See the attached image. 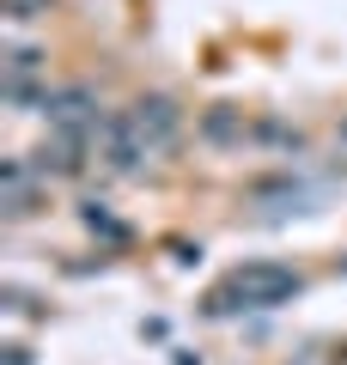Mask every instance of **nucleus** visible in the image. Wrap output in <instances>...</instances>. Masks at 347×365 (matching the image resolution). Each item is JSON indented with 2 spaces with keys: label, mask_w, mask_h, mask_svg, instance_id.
<instances>
[{
  "label": "nucleus",
  "mask_w": 347,
  "mask_h": 365,
  "mask_svg": "<svg viewBox=\"0 0 347 365\" xmlns=\"http://www.w3.org/2000/svg\"><path fill=\"white\" fill-rule=\"evenodd\" d=\"M298 292V274L281 268V262H244V268L231 274L226 287L207 292L201 311L207 317H231V311H274V304H286Z\"/></svg>",
  "instance_id": "1"
},
{
  "label": "nucleus",
  "mask_w": 347,
  "mask_h": 365,
  "mask_svg": "<svg viewBox=\"0 0 347 365\" xmlns=\"http://www.w3.org/2000/svg\"><path fill=\"white\" fill-rule=\"evenodd\" d=\"M122 116H129V128H134V140H141L146 158L171 153V146H177V134H183V110L171 104V98H134Z\"/></svg>",
  "instance_id": "2"
},
{
  "label": "nucleus",
  "mask_w": 347,
  "mask_h": 365,
  "mask_svg": "<svg viewBox=\"0 0 347 365\" xmlns=\"http://www.w3.org/2000/svg\"><path fill=\"white\" fill-rule=\"evenodd\" d=\"M91 158H98L104 170H116V177H129V170H141V140H134L129 116H104L98 128H91Z\"/></svg>",
  "instance_id": "3"
},
{
  "label": "nucleus",
  "mask_w": 347,
  "mask_h": 365,
  "mask_svg": "<svg viewBox=\"0 0 347 365\" xmlns=\"http://www.w3.org/2000/svg\"><path fill=\"white\" fill-rule=\"evenodd\" d=\"M43 116H49L55 134H91L98 128V98H91V86H61L49 91V104H43Z\"/></svg>",
  "instance_id": "4"
},
{
  "label": "nucleus",
  "mask_w": 347,
  "mask_h": 365,
  "mask_svg": "<svg viewBox=\"0 0 347 365\" xmlns=\"http://www.w3.org/2000/svg\"><path fill=\"white\" fill-rule=\"evenodd\" d=\"M86 153H91V134H49L37 146V158H31V170L37 177H74L86 165Z\"/></svg>",
  "instance_id": "5"
},
{
  "label": "nucleus",
  "mask_w": 347,
  "mask_h": 365,
  "mask_svg": "<svg viewBox=\"0 0 347 365\" xmlns=\"http://www.w3.org/2000/svg\"><path fill=\"white\" fill-rule=\"evenodd\" d=\"M0 213H6V220H31V213H37V170L31 165L0 170Z\"/></svg>",
  "instance_id": "6"
},
{
  "label": "nucleus",
  "mask_w": 347,
  "mask_h": 365,
  "mask_svg": "<svg viewBox=\"0 0 347 365\" xmlns=\"http://www.w3.org/2000/svg\"><path fill=\"white\" fill-rule=\"evenodd\" d=\"M244 110H231V104H213L201 110V140L207 146H244Z\"/></svg>",
  "instance_id": "7"
},
{
  "label": "nucleus",
  "mask_w": 347,
  "mask_h": 365,
  "mask_svg": "<svg viewBox=\"0 0 347 365\" xmlns=\"http://www.w3.org/2000/svg\"><path fill=\"white\" fill-rule=\"evenodd\" d=\"M79 220H86V232H98L104 244H129V225L116 220V213L104 207V201H86V207H79Z\"/></svg>",
  "instance_id": "8"
},
{
  "label": "nucleus",
  "mask_w": 347,
  "mask_h": 365,
  "mask_svg": "<svg viewBox=\"0 0 347 365\" xmlns=\"http://www.w3.org/2000/svg\"><path fill=\"white\" fill-rule=\"evenodd\" d=\"M37 6H43V0H6V19H31Z\"/></svg>",
  "instance_id": "9"
},
{
  "label": "nucleus",
  "mask_w": 347,
  "mask_h": 365,
  "mask_svg": "<svg viewBox=\"0 0 347 365\" xmlns=\"http://www.w3.org/2000/svg\"><path fill=\"white\" fill-rule=\"evenodd\" d=\"M6 365H31V353L25 347H6Z\"/></svg>",
  "instance_id": "10"
}]
</instances>
